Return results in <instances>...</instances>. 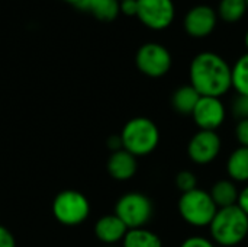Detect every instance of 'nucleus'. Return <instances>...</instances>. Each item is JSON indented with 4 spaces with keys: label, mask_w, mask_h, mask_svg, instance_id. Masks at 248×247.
Returning <instances> with one entry per match:
<instances>
[{
    "label": "nucleus",
    "mask_w": 248,
    "mask_h": 247,
    "mask_svg": "<svg viewBox=\"0 0 248 247\" xmlns=\"http://www.w3.org/2000/svg\"><path fill=\"white\" fill-rule=\"evenodd\" d=\"M65 1H68V3H73V4H76V6H78V4L81 3V0H65Z\"/></svg>",
    "instance_id": "nucleus-29"
},
{
    "label": "nucleus",
    "mask_w": 248,
    "mask_h": 247,
    "mask_svg": "<svg viewBox=\"0 0 248 247\" xmlns=\"http://www.w3.org/2000/svg\"><path fill=\"white\" fill-rule=\"evenodd\" d=\"M94 233H96V237L102 243L112 246V245L124 240L125 234L128 233V229L121 221V218L118 215L110 214V215H105L97 220V223L94 226Z\"/></svg>",
    "instance_id": "nucleus-13"
},
{
    "label": "nucleus",
    "mask_w": 248,
    "mask_h": 247,
    "mask_svg": "<svg viewBox=\"0 0 248 247\" xmlns=\"http://www.w3.org/2000/svg\"><path fill=\"white\" fill-rule=\"evenodd\" d=\"M122 148L135 157L151 154L160 143V130L154 121L145 116L129 119L121 132Z\"/></svg>",
    "instance_id": "nucleus-3"
},
{
    "label": "nucleus",
    "mask_w": 248,
    "mask_h": 247,
    "mask_svg": "<svg viewBox=\"0 0 248 247\" xmlns=\"http://www.w3.org/2000/svg\"><path fill=\"white\" fill-rule=\"evenodd\" d=\"M218 19L225 23H238L247 15L248 7L246 0H219L215 9Z\"/></svg>",
    "instance_id": "nucleus-18"
},
{
    "label": "nucleus",
    "mask_w": 248,
    "mask_h": 247,
    "mask_svg": "<svg viewBox=\"0 0 248 247\" xmlns=\"http://www.w3.org/2000/svg\"><path fill=\"white\" fill-rule=\"evenodd\" d=\"M119 1H121V0H119Z\"/></svg>",
    "instance_id": "nucleus-33"
},
{
    "label": "nucleus",
    "mask_w": 248,
    "mask_h": 247,
    "mask_svg": "<svg viewBox=\"0 0 248 247\" xmlns=\"http://www.w3.org/2000/svg\"><path fill=\"white\" fill-rule=\"evenodd\" d=\"M244 45H246V48H247V52H248V28H247V31H246V35H244Z\"/></svg>",
    "instance_id": "nucleus-28"
},
{
    "label": "nucleus",
    "mask_w": 248,
    "mask_h": 247,
    "mask_svg": "<svg viewBox=\"0 0 248 247\" xmlns=\"http://www.w3.org/2000/svg\"><path fill=\"white\" fill-rule=\"evenodd\" d=\"M77 7L92 13L102 22H112L121 13L119 0H81Z\"/></svg>",
    "instance_id": "nucleus-14"
},
{
    "label": "nucleus",
    "mask_w": 248,
    "mask_h": 247,
    "mask_svg": "<svg viewBox=\"0 0 248 247\" xmlns=\"http://www.w3.org/2000/svg\"><path fill=\"white\" fill-rule=\"evenodd\" d=\"M238 194H240V191L237 188V183L232 182L231 179H221V181L215 182L209 191V195L218 210L237 205Z\"/></svg>",
    "instance_id": "nucleus-15"
},
{
    "label": "nucleus",
    "mask_w": 248,
    "mask_h": 247,
    "mask_svg": "<svg viewBox=\"0 0 248 247\" xmlns=\"http://www.w3.org/2000/svg\"><path fill=\"white\" fill-rule=\"evenodd\" d=\"M247 240H248V236H247Z\"/></svg>",
    "instance_id": "nucleus-32"
},
{
    "label": "nucleus",
    "mask_w": 248,
    "mask_h": 247,
    "mask_svg": "<svg viewBox=\"0 0 248 247\" xmlns=\"http://www.w3.org/2000/svg\"><path fill=\"white\" fill-rule=\"evenodd\" d=\"M246 1H247V7H248V0H246Z\"/></svg>",
    "instance_id": "nucleus-31"
},
{
    "label": "nucleus",
    "mask_w": 248,
    "mask_h": 247,
    "mask_svg": "<svg viewBox=\"0 0 248 247\" xmlns=\"http://www.w3.org/2000/svg\"><path fill=\"white\" fill-rule=\"evenodd\" d=\"M119 10H121V13H124L126 16H137L138 1L137 0H121L119 1Z\"/></svg>",
    "instance_id": "nucleus-25"
},
{
    "label": "nucleus",
    "mask_w": 248,
    "mask_h": 247,
    "mask_svg": "<svg viewBox=\"0 0 248 247\" xmlns=\"http://www.w3.org/2000/svg\"><path fill=\"white\" fill-rule=\"evenodd\" d=\"M231 112L234 118L238 121L248 118V96L246 95H237L231 103Z\"/></svg>",
    "instance_id": "nucleus-22"
},
{
    "label": "nucleus",
    "mask_w": 248,
    "mask_h": 247,
    "mask_svg": "<svg viewBox=\"0 0 248 247\" xmlns=\"http://www.w3.org/2000/svg\"><path fill=\"white\" fill-rule=\"evenodd\" d=\"M217 10L209 4H196L190 7L183 17L185 32L196 39L209 36L218 25Z\"/></svg>",
    "instance_id": "nucleus-10"
},
{
    "label": "nucleus",
    "mask_w": 248,
    "mask_h": 247,
    "mask_svg": "<svg viewBox=\"0 0 248 247\" xmlns=\"http://www.w3.org/2000/svg\"><path fill=\"white\" fill-rule=\"evenodd\" d=\"M180 247H215L214 242L206 239V237H201V236H192L189 239H186Z\"/></svg>",
    "instance_id": "nucleus-24"
},
{
    "label": "nucleus",
    "mask_w": 248,
    "mask_h": 247,
    "mask_svg": "<svg viewBox=\"0 0 248 247\" xmlns=\"http://www.w3.org/2000/svg\"><path fill=\"white\" fill-rule=\"evenodd\" d=\"M140 22L153 31H164L174 22L176 6L173 0H137Z\"/></svg>",
    "instance_id": "nucleus-8"
},
{
    "label": "nucleus",
    "mask_w": 248,
    "mask_h": 247,
    "mask_svg": "<svg viewBox=\"0 0 248 247\" xmlns=\"http://www.w3.org/2000/svg\"><path fill=\"white\" fill-rule=\"evenodd\" d=\"M221 148L222 141L217 131L199 130L187 143V156L193 163L206 166L219 156Z\"/></svg>",
    "instance_id": "nucleus-9"
},
{
    "label": "nucleus",
    "mask_w": 248,
    "mask_h": 247,
    "mask_svg": "<svg viewBox=\"0 0 248 247\" xmlns=\"http://www.w3.org/2000/svg\"><path fill=\"white\" fill-rule=\"evenodd\" d=\"M105 247H115V246H105Z\"/></svg>",
    "instance_id": "nucleus-30"
},
{
    "label": "nucleus",
    "mask_w": 248,
    "mask_h": 247,
    "mask_svg": "<svg viewBox=\"0 0 248 247\" xmlns=\"http://www.w3.org/2000/svg\"><path fill=\"white\" fill-rule=\"evenodd\" d=\"M122 247H163V245L155 233L142 227L128 230L122 240Z\"/></svg>",
    "instance_id": "nucleus-19"
},
{
    "label": "nucleus",
    "mask_w": 248,
    "mask_h": 247,
    "mask_svg": "<svg viewBox=\"0 0 248 247\" xmlns=\"http://www.w3.org/2000/svg\"><path fill=\"white\" fill-rule=\"evenodd\" d=\"M225 106L221 98H211V96H201L199 102L196 103L192 118L199 130L205 131H217L225 121Z\"/></svg>",
    "instance_id": "nucleus-11"
},
{
    "label": "nucleus",
    "mask_w": 248,
    "mask_h": 247,
    "mask_svg": "<svg viewBox=\"0 0 248 247\" xmlns=\"http://www.w3.org/2000/svg\"><path fill=\"white\" fill-rule=\"evenodd\" d=\"M235 138L241 147H248V118L241 119L235 125Z\"/></svg>",
    "instance_id": "nucleus-23"
},
{
    "label": "nucleus",
    "mask_w": 248,
    "mask_h": 247,
    "mask_svg": "<svg viewBox=\"0 0 248 247\" xmlns=\"http://www.w3.org/2000/svg\"><path fill=\"white\" fill-rule=\"evenodd\" d=\"M137 169H138L137 157L132 156L131 153H128L124 148L118 150V151H113L109 156L108 172L116 181H121V182L129 181L137 173Z\"/></svg>",
    "instance_id": "nucleus-12"
},
{
    "label": "nucleus",
    "mask_w": 248,
    "mask_h": 247,
    "mask_svg": "<svg viewBox=\"0 0 248 247\" xmlns=\"http://www.w3.org/2000/svg\"><path fill=\"white\" fill-rule=\"evenodd\" d=\"M177 208L183 221L198 229L209 227V224L212 223L218 211L209 192L199 189V188L190 192L182 194Z\"/></svg>",
    "instance_id": "nucleus-4"
},
{
    "label": "nucleus",
    "mask_w": 248,
    "mask_h": 247,
    "mask_svg": "<svg viewBox=\"0 0 248 247\" xmlns=\"http://www.w3.org/2000/svg\"><path fill=\"white\" fill-rule=\"evenodd\" d=\"M227 173L232 182H248V147H237L227 160Z\"/></svg>",
    "instance_id": "nucleus-16"
},
{
    "label": "nucleus",
    "mask_w": 248,
    "mask_h": 247,
    "mask_svg": "<svg viewBox=\"0 0 248 247\" xmlns=\"http://www.w3.org/2000/svg\"><path fill=\"white\" fill-rule=\"evenodd\" d=\"M52 214L55 220L62 226H80L87 220L90 214V204L81 192L67 189L54 198Z\"/></svg>",
    "instance_id": "nucleus-5"
},
{
    "label": "nucleus",
    "mask_w": 248,
    "mask_h": 247,
    "mask_svg": "<svg viewBox=\"0 0 248 247\" xmlns=\"http://www.w3.org/2000/svg\"><path fill=\"white\" fill-rule=\"evenodd\" d=\"M211 239L224 247H234L248 236V217L238 205L219 208L209 224Z\"/></svg>",
    "instance_id": "nucleus-2"
},
{
    "label": "nucleus",
    "mask_w": 248,
    "mask_h": 247,
    "mask_svg": "<svg viewBox=\"0 0 248 247\" xmlns=\"http://www.w3.org/2000/svg\"><path fill=\"white\" fill-rule=\"evenodd\" d=\"M0 247H16L13 234L3 226H0Z\"/></svg>",
    "instance_id": "nucleus-26"
},
{
    "label": "nucleus",
    "mask_w": 248,
    "mask_h": 247,
    "mask_svg": "<svg viewBox=\"0 0 248 247\" xmlns=\"http://www.w3.org/2000/svg\"><path fill=\"white\" fill-rule=\"evenodd\" d=\"M174 183H176V188L182 194H186V192H190L198 188V178L190 170H182L176 175Z\"/></svg>",
    "instance_id": "nucleus-21"
},
{
    "label": "nucleus",
    "mask_w": 248,
    "mask_h": 247,
    "mask_svg": "<svg viewBox=\"0 0 248 247\" xmlns=\"http://www.w3.org/2000/svg\"><path fill=\"white\" fill-rule=\"evenodd\" d=\"M237 205L243 210V213L248 217V185L246 188H243V189L240 191Z\"/></svg>",
    "instance_id": "nucleus-27"
},
{
    "label": "nucleus",
    "mask_w": 248,
    "mask_h": 247,
    "mask_svg": "<svg viewBox=\"0 0 248 247\" xmlns=\"http://www.w3.org/2000/svg\"><path fill=\"white\" fill-rule=\"evenodd\" d=\"M189 80L201 96L222 98L232 89L231 66L218 52L202 51L190 61Z\"/></svg>",
    "instance_id": "nucleus-1"
},
{
    "label": "nucleus",
    "mask_w": 248,
    "mask_h": 247,
    "mask_svg": "<svg viewBox=\"0 0 248 247\" xmlns=\"http://www.w3.org/2000/svg\"><path fill=\"white\" fill-rule=\"evenodd\" d=\"M154 213L151 199L140 192H129L122 195L115 207V215L126 226L128 230L142 229L148 224Z\"/></svg>",
    "instance_id": "nucleus-6"
},
{
    "label": "nucleus",
    "mask_w": 248,
    "mask_h": 247,
    "mask_svg": "<svg viewBox=\"0 0 248 247\" xmlns=\"http://www.w3.org/2000/svg\"><path fill=\"white\" fill-rule=\"evenodd\" d=\"M231 86L237 95L248 96V52L238 57L231 66Z\"/></svg>",
    "instance_id": "nucleus-20"
},
{
    "label": "nucleus",
    "mask_w": 248,
    "mask_h": 247,
    "mask_svg": "<svg viewBox=\"0 0 248 247\" xmlns=\"http://www.w3.org/2000/svg\"><path fill=\"white\" fill-rule=\"evenodd\" d=\"M135 64L142 74L151 79H158L170 71L173 58L164 45L158 42H147L138 48L135 54Z\"/></svg>",
    "instance_id": "nucleus-7"
},
{
    "label": "nucleus",
    "mask_w": 248,
    "mask_h": 247,
    "mask_svg": "<svg viewBox=\"0 0 248 247\" xmlns=\"http://www.w3.org/2000/svg\"><path fill=\"white\" fill-rule=\"evenodd\" d=\"M199 99L201 95L196 92V89L190 84H185L174 90L171 96V105L176 112L182 115H192Z\"/></svg>",
    "instance_id": "nucleus-17"
}]
</instances>
